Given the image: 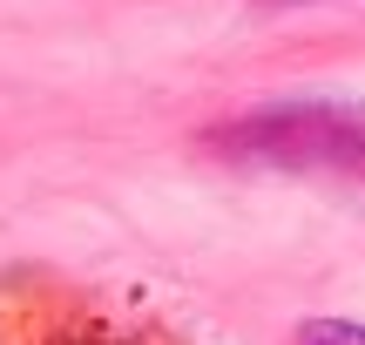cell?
Wrapping results in <instances>:
<instances>
[{"label":"cell","mask_w":365,"mask_h":345,"mask_svg":"<svg viewBox=\"0 0 365 345\" xmlns=\"http://www.w3.org/2000/svg\"><path fill=\"white\" fill-rule=\"evenodd\" d=\"M237 163L271 170H325V176H365V102L359 95H318V102H271L257 115L230 122L217 135Z\"/></svg>","instance_id":"cell-1"},{"label":"cell","mask_w":365,"mask_h":345,"mask_svg":"<svg viewBox=\"0 0 365 345\" xmlns=\"http://www.w3.org/2000/svg\"><path fill=\"white\" fill-rule=\"evenodd\" d=\"M298 345H365V325H352V319H304Z\"/></svg>","instance_id":"cell-2"}]
</instances>
